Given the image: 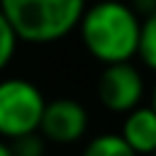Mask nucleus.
Returning <instances> with one entry per match:
<instances>
[{
    "label": "nucleus",
    "mask_w": 156,
    "mask_h": 156,
    "mask_svg": "<svg viewBox=\"0 0 156 156\" xmlns=\"http://www.w3.org/2000/svg\"><path fill=\"white\" fill-rule=\"evenodd\" d=\"M139 27L141 17L129 7V2L100 0L85 5L76 29L85 51L105 66L117 61H132L136 56Z\"/></svg>",
    "instance_id": "1"
},
{
    "label": "nucleus",
    "mask_w": 156,
    "mask_h": 156,
    "mask_svg": "<svg viewBox=\"0 0 156 156\" xmlns=\"http://www.w3.org/2000/svg\"><path fill=\"white\" fill-rule=\"evenodd\" d=\"M85 5L88 0H0L17 39L27 44H54L68 37L78 27Z\"/></svg>",
    "instance_id": "2"
},
{
    "label": "nucleus",
    "mask_w": 156,
    "mask_h": 156,
    "mask_svg": "<svg viewBox=\"0 0 156 156\" xmlns=\"http://www.w3.org/2000/svg\"><path fill=\"white\" fill-rule=\"evenodd\" d=\"M46 98L37 83L27 78L0 80V139L10 141L20 134L37 132Z\"/></svg>",
    "instance_id": "3"
},
{
    "label": "nucleus",
    "mask_w": 156,
    "mask_h": 156,
    "mask_svg": "<svg viewBox=\"0 0 156 156\" xmlns=\"http://www.w3.org/2000/svg\"><path fill=\"white\" fill-rule=\"evenodd\" d=\"M144 88V76L132 61L105 63L98 76V100L105 110L117 115H124L132 107L141 105Z\"/></svg>",
    "instance_id": "4"
},
{
    "label": "nucleus",
    "mask_w": 156,
    "mask_h": 156,
    "mask_svg": "<svg viewBox=\"0 0 156 156\" xmlns=\"http://www.w3.org/2000/svg\"><path fill=\"white\" fill-rule=\"evenodd\" d=\"M90 127V115L83 102L73 98H56L46 100L41 119H39V134L51 144H76L85 136Z\"/></svg>",
    "instance_id": "5"
},
{
    "label": "nucleus",
    "mask_w": 156,
    "mask_h": 156,
    "mask_svg": "<svg viewBox=\"0 0 156 156\" xmlns=\"http://www.w3.org/2000/svg\"><path fill=\"white\" fill-rule=\"evenodd\" d=\"M119 136L127 141V146L136 156H151L156 149V110L149 105H136L129 112H124L122 132Z\"/></svg>",
    "instance_id": "6"
},
{
    "label": "nucleus",
    "mask_w": 156,
    "mask_h": 156,
    "mask_svg": "<svg viewBox=\"0 0 156 156\" xmlns=\"http://www.w3.org/2000/svg\"><path fill=\"white\" fill-rule=\"evenodd\" d=\"M80 156H136V154L127 146V141H124L119 134L107 132V134L93 136V139L83 146Z\"/></svg>",
    "instance_id": "7"
},
{
    "label": "nucleus",
    "mask_w": 156,
    "mask_h": 156,
    "mask_svg": "<svg viewBox=\"0 0 156 156\" xmlns=\"http://www.w3.org/2000/svg\"><path fill=\"white\" fill-rule=\"evenodd\" d=\"M136 56L141 58V63H144L146 68L156 71V10L149 12L146 17H141Z\"/></svg>",
    "instance_id": "8"
},
{
    "label": "nucleus",
    "mask_w": 156,
    "mask_h": 156,
    "mask_svg": "<svg viewBox=\"0 0 156 156\" xmlns=\"http://www.w3.org/2000/svg\"><path fill=\"white\" fill-rule=\"evenodd\" d=\"M10 144V151L12 156H46V139L37 132H27V134H20L15 139L7 141Z\"/></svg>",
    "instance_id": "9"
},
{
    "label": "nucleus",
    "mask_w": 156,
    "mask_h": 156,
    "mask_svg": "<svg viewBox=\"0 0 156 156\" xmlns=\"http://www.w3.org/2000/svg\"><path fill=\"white\" fill-rule=\"evenodd\" d=\"M17 44H20V39H17L12 24L7 22V17H5L2 10H0V73H2V71L10 66V61L15 58Z\"/></svg>",
    "instance_id": "10"
},
{
    "label": "nucleus",
    "mask_w": 156,
    "mask_h": 156,
    "mask_svg": "<svg viewBox=\"0 0 156 156\" xmlns=\"http://www.w3.org/2000/svg\"><path fill=\"white\" fill-rule=\"evenodd\" d=\"M129 7H132L139 17H146L149 12L156 10V0H129Z\"/></svg>",
    "instance_id": "11"
},
{
    "label": "nucleus",
    "mask_w": 156,
    "mask_h": 156,
    "mask_svg": "<svg viewBox=\"0 0 156 156\" xmlns=\"http://www.w3.org/2000/svg\"><path fill=\"white\" fill-rule=\"evenodd\" d=\"M0 156H12V151H10V144H7L5 139H0Z\"/></svg>",
    "instance_id": "12"
},
{
    "label": "nucleus",
    "mask_w": 156,
    "mask_h": 156,
    "mask_svg": "<svg viewBox=\"0 0 156 156\" xmlns=\"http://www.w3.org/2000/svg\"><path fill=\"white\" fill-rule=\"evenodd\" d=\"M151 107L156 110V85H154V90H151Z\"/></svg>",
    "instance_id": "13"
},
{
    "label": "nucleus",
    "mask_w": 156,
    "mask_h": 156,
    "mask_svg": "<svg viewBox=\"0 0 156 156\" xmlns=\"http://www.w3.org/2000/svg\"><path fill=\"white\" fill-rule=\"evenodd\" d=\"M151 156H156V149H154V154H151Z\"/></svg>",
    "instance_id": "14"
}]
</instances>
